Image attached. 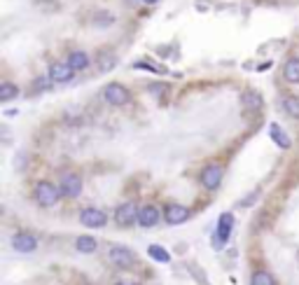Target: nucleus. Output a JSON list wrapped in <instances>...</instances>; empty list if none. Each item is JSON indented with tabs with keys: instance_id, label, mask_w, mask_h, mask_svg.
Segmentation results:
<instances>
[{
	"instance_id": "1",
	"label": "nucleus",
	"mask_w": 299,
	"mask_h": 285,
	"mask_svg": "<svg viewBox=\"0 0 299 285\" xmlns=\"http://www.w3.org/2000/svg\"><path fill=\"white\" fill-rule=\"evenodd\" d=\"M33 196H35V201H38V206H42V208H52V206H56L59 199H61V187L49 183V180H42V183L35 185Z\"/></svg>"
},
{
	"instance_id": "2",
	"label": "nucleus",
	"mask_w": 299,
	"mask_h": 285,
	"mask_svg": "<svg viewBox=\"0 0 299 285\" xmlns=\"http://www.w3.org/2000/svg\"><path fill=\"white\" fill-rule=\"evenodd\" d=\"M107 257H110V262L115 264V267H119V269H131V267L136 264V260H138L136 253L126 246H110Z\"/></svg>"
},
{
	"instance_id": "3",
	"label": "nucleus",
	"mask_w": 299,
	"mask_h": 285,
	"mask_svg": "<svg viewBox=\"0 0 299 285\" xmlns=\"http://www.w3.org/2000/svg\"><path fill=\"white\" fill-rule=\"evenodd\" d=\"M103 98L110 103V105H126L131 100V92L126 89L124 85H119V82H112V85H107L105 89H103Z\"/></svg>"
},
{
	"instance_id": "4",
	"label": "nucleus",
	"mask_w": 299,
	"mask_h": 285,
	"mask_svg": "<svg viewBox=\"0 0 299 285\" xmlns=\"http://www.w3.org/2000/svg\"><path fill=\"white\" fill-rule=\"evenodd\" d=\"M138 213L140 208L133 203V201H124V203H119L115 210V220L119 227H131V224L138 222Z\"/></svg>"
},
{
	"instance_id": "5",
	"label": "nucleus",
	"mask_w": 299,
	"mask_h": 285,
	"mask_svg": "<svg viewBox=\"0 0 299 285\" xmlns=\"http://www.w3.org/2000/svg\"><path fill=\"white\" fill-rule=\"evenodd\" d=\"M190 208L187 206H183V203H169L166 208H164V220H166V224H183L190 220Z\"/></svg>"
},
{
	"instance_id": "6",
	"label": "nucleus",
	"mask_w": 299,
	"mask_h": 285,
	"mask_svg": "<svg viewBox=\"0 0 299 285\" xmlns=\"http://www.w3.org/2000/svg\"><path fill=\"white\" fill-rule=\"evenodd\" d=\"M59 187H61L63 196H68V199H77V196L82 194V178L75 176V173H66V176L61 178Z\"/></svg>"
},
{
	"instance_id": "7",
	"label": "nucleus",
	"mask_w": 299,
	"mask_h": 285,
	"mask_svg": "<svg viewBox=\"0 0 299 285\" xmlns=\"http://www.w3.org/2000/svg\"><path fill=\"white\" fill-rule=\"evenodd\" d=\"M220 183H222V166L220 164H208L203 173H201V185L213 192V190L220 187Z\"/></svg>"
},
{
	"instance_id": "8",
	"label": "nucleus",
	"mask_w": 299,
	"mask_h": 285,
	"mask_svg": "<svg viewBox=\"0 0 299 285\" xmlns=\"http://www.w3.org/2000/svg\"><path fill=\"white\" fill-rule=\"evenodd\" d=\"M80 222L85 227H89V229H100V227L107 224V215L99 208H85L80 213Z\"/></svg>"
},
{
	"instance_id": "9",
	"label": "nucleus",
	"mask_w": 299,
	"mask_h": 285,
	"mask_svg": "<svg viewBox=\"0 0 299 285\" xmlns=\"http://www.w3.org/2000/svg\"><path fill=\"white\" fill-rule=\"evenodd\" d=\"M73 75H75V70L68 66V61H56L49 66V80L52 82H56V85H63V82H70L73 80Z\"/></svg>"
},
{
	"instance_id": "10",
	"label": "nucleus",
	"mask_w": 299,
	"mask_h": 285,
	"mask_svg": "<svg viewBox=\"0 0 299 285\" xmlns=\"http://www.w3.org/2000/svg\"><path fill=\"white\" fill-rule=\"evenodd\" d=\"M161 220V213L159 208L154 206V203H147V206H143L138 213V224L140 227H145V229H150V227H157Z\"/></svg>"
},
{
	"instance_id": "11",
	"label": "nucleus",
	"mask_w": 299,
	"mask_h": 285,
	"mask_svg": "<svg viewBox=\"0 0 299 285\" xmlns=\"http://www.w3.org/2000/svg\"><path fill=\"white\" fill-rule=\"evenodd\" d=\"M12 248H14L16 253H33V250L38 248V239H35L33 234L19 231V234H14V239H12Z\"/></svg>"
},
{
	"instance_id": "12",
	"label": "nucleus",
	"mask_w": 299,
	"mask_h": 285,
	"mask_svg": "<svg viewBox=\"0 0 299 285\" xmlns=\"http://www.w3.org/2000/svg\"><path fill=\"white\" fill-rule=\"evenodd\" d=\"M231 229H234V215L231 213H222L220 215V220H217V246H222V243H227L231 236Z\"/></svg>"
},
{
	"instance_id": "13",
	"label": "nucleus",
	"mask_w": 299,
	"mask_h": 285,
	"mask_svg": "<svg viewBox=\"0 0 299 285\" xmlns=\"http://www.w3.org/2000/svg\"><path fill=\"white\" fill-rule=\"evenodd\" d=\"M283 77H285V82H290V85H299V59L297 56H292V59L285 61Z\"/></svg>"
},
{
	"instance_id": "14",
	"label": "nucleus",
	"mask_w": 299,
	"mask_h": 285,
	"mask_svg": "<svg viewBox=\"0 0 299 285\" xmlns=\"http://www.w3.org/2000/svg\"><path fill=\"white\" fill-rule=\"evenodd\" d=\"M89 63L92 61H89V54H87V52H80V49H77V52H70L68 54V66L75 70V73L89 68Z\"/></svg>"
},
{
	"instance_id": "15",
	"label": "nucleus",
	"mask_w": 299,
	"mask_h": 285,
	"mask_svg": "<svg viewBox=\"0 0 299 285\" xmlns=\"http://www.w3.org/2000/svg\"><path fill=\"white\" fill-rule=\"evenodd\" d=\"M75 248H77V253H96V248H99V241L94 239V236H77L75 241Z\"/></svg>"
},
{
	"instance_id": "16",
	"label": "nucleus",
	"mask_w": 299,
	"mask_h": 285,
	"mask_svg": "<svg viewBox=\"0 0 299 285\" xmlns=\"http://www.w3.org/2000/svg\"><path fill=\"white\" fill-rule=\"evenodd\" d=\"M262 105H264V100H262V96L257 92H246V94H243V108L262 110Z\"/></svg>"
},
{
	"instance_id": "17",
	"label": "nucleus",
	"mask_w": 299,
	"mask_h": 285,
	"mask_svg": "<svg viewBox=\"0 0 299 285\" xmlns=\"http://www.w3.org/2000/svg\"><path fill=\"white\" fill-rule=\"evenodd\" d=\"M14 96H19V87L12 85V82H2L0 85V103H7Z\"/></svg>"
},
{
	"instance_id": "18",
	"label": "nucleus",
	"mask_w": 299,
	"mask_h": 285,
	"mask_svg": "<svg viewBox=\"0 0 299 285\" xmlns=\"http://www.w3.org/2000/svg\"><path fill=\"white\" fill-rule=\"evenodd\" d=\"M250 285H276V278L271 276L269 271L260 269V271H255L253 278H250Z\"/></svg>"
},
{
	"instance_id": "19",
	"label": "nucleus",
	"mask_w": 299,
	"mask_h": 285,
	"mask_svg": "<svg viewBox=\"0 0 299 285\" xmlns=\"http://www.w3.org/2000/svg\"><path fill=\"white\" fill-rule=\"evenodd\" d=\"M115 63H117L115 52H103V54L99 56V70L100 73H107L110 68H115Z\"/></svg>"
},
{
	"instance_id": "20",
	"label": "nucleus",
	"mask_w": 299,
	"mask_h": 285,
	"mask_svg": "<svg viewBox=\"0 0 299 285\" xmlns=\"http://www.w3.org/2000/svg\"><path fill=\"white\" fill-rule=\"evenodd\" d=\"M283 110L292 117V119H299V98L297 96H288V98H283Z\"/></svg>"
},
{
	"instance_id": "21",
	"label": "nucleus",
	"mask_w": 299,
	"mask_h": 285,
	"mask_svg": "<svg viewBox=\"0 0 299 285\" xmlns=\"http://www.w3.org/2000/svg\"><path fill=\"white\" fill-rule=\"evenodd\" d=\"M147 255H150L152 260H157V262H161V264L171 262V255H169V250H164V248H161V246H150V248H147Z\"/></svg>"
},
{
	"instance_id": "22",
	"label": "nucleus",
	"mask_w": 299,
	"mask_h": 285,
	"mask_svg": "<svg viewBox=\"0 0 299 285\" xmlns=\"http://www.w3.org/2000/svg\"><path fill=\"white\" fill-rule=\"evenodd\" d=\"M271 136H274V140H276V143H278L281 147H285V150L290 147V138H288V136H285L283 131H278V126H276V124L271 126Z\"/></svg>"
},
{
	"instance_id": "23",
	"label": "nucleus",
	"mask_w": 299,
	"mask_h": 285,
	"mask_svg": "<svg viewBox=\"0 0 299 285\" xmlns=\"http://www.w3.org/2000/svg\"><path fill=\"white\" fill-rule=\"evenodd\" d=\"M94 23L96 26H110V23H115V16L110 14V12H100V14L94 16Z\"/></svg>"
},
{
	"instance_id": "24",
	"label": "nucleus",
	"mask_w": 299,
	"mask_h": 285,
	"mask_svg": "<svg viewBox=\"0 0 299 285\" xmlns=\"http://www.w3.org/2000/svg\"><path fill=\"white\" fill-rule=\"evenodd\" d=\"M140 2H145V5H154V2H159V0H140Z\"/></svg>"
},
{
	"instance_id": "25",
	"label": "nucleus",
	"mask_w": 299,
	"mask_h": 285,
	"mask_svg": "<svg viewBox=\"0 0 299 285\" xmlns=\"http://www.w3.org/2000/svg\"><path fill=\"white\" fill-rule=\"evenodd\" d=\"M117 285H138V283H117Z\"/></svg>"
}]
</instances>
